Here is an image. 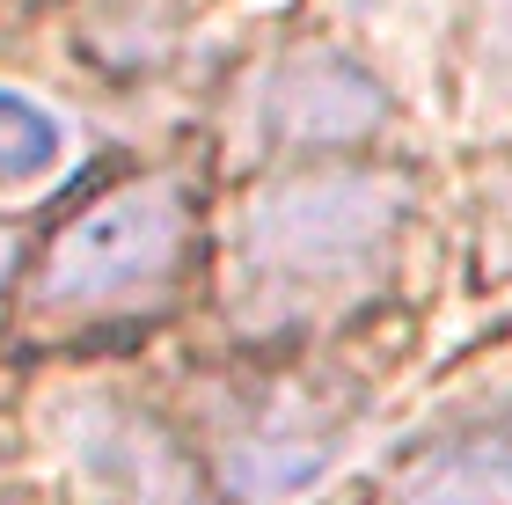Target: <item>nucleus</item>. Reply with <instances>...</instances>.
<instances>
[{
	"instance_id": "obj_1",
	"label": "nucleus",
	"mask_w": 512,
	"mask_h": 505,
	"mask_svg": "<svg viewBox=\"0 0 512 505\" xmlns=\"http://www.w3.org/2000/svg\"><path fill=\"white\" fill-rule=\"evenodd\" d=\"M410 227V176L403 169H293L264 183L242 205L235 227V315L249 337H278L300 323H322L330 308L359 301L388 271L395 242Z\"/></svg>"
},
{
	"instance_id": "obj_2",
	"label": "nucleus",
	"mask_w": 512,
	"mask_h": 505,
	"mask_svg": "<svg viewBox=\"0 0 512 505\" xmlns=\"http://www.w3.org/2000/svg\"><path fill=\"white\" fill-rule=\"evenodd\" d=\"M191 235L198 213L183 176H132L52 235L22 308L44 330H81L132 308H161L191 264Z\"/></svg>"
},
{
	"instance_id": "obj_3",
	"label": "nucleus",
	"mask_w": 512,
	"mask_h": 505,
	"mask_svg": "<svg viewBox=\"0 0 512 505\" xmlns=\"http://www.w3.org/2000/svg\"><path fill=\"white\" fill-rule=\"evenodd\" d=\"M388 125V88L337 44H293L242 88L249 154H337Z\"/></svg>"
},
{
	"instance_id": "obj_4",
	"label": "nucleus",
	"mask_w": 512,
	"mask_h": 505,
	"mask_svg": "<svg viewBox=\"0 0 512 505\" xmlns=\"http://www.w3.org/2000/svg\"><path fill=\"white\" fill-rule=\"evenodd\" d=\"M337 454V410L300 403V396H271L220 425V484L242 505H271L308 491Z\"/></svg>"
},
{
	"instance_id": "obj_5",
	"label": "nucleus",
	"mask_w": 512,
	"mask_h": 505,
	"mask_svg": "<svg viewBox=\"0 0 512 505\" xmlns=\"http://www.w3.org/2000/svg\"><path fill=\"white\" fill-rule=\"evenodd\" d=\"M388 505H512V440H461L395 476Z\"/></svg>"
},
{
	"instance_id": "obj_6",
	"label": "nucleus",
	"mask_w": 512,
	"mask_h": 505,
	"mask_svg": "<svg viewBox=\"0 0 512 505\" xmlns=\"http://www.w3.org/2000/svg\"><path fill=\"white\" fill-rule=\"evenodd\" d=\"M88 462H96L103 484H118V491H125V505H205V491H198L191 462H183V454H176L169 440H161L154 425L118 418L110 432H96Z\"/></svg>"
},
{
	"instance_id": "obj_7",
	"label": "nucleus",
	"mask_w": 512,
	"mask_h": 505,
	"mask_svg": "<svg viewBox=\"0 0 512 505\" xmlns=\"http://www.w3.org/2000/svg\"><path fill=\"white\" fill-rule=\"evenodd\" d=\"M66 162V125L52 103H37L30 88H0V191L52 176Z\"/></svg>"
},
{
	"instance_id": "obj_8",
	"label": "nucleus",
	"mask_w": 512,
	"mask_h": 505,
	"mask_svg": "<svg viewBox=\"0 0 512 505\" xmlns=\"http://www.w3.org/2000/svg\"><path fill=\"white\" fill-rule=\"evenodd\" d=\"M15 271H22V235H15V227H0V293L15 286Z\"/></svg>"
}]
</instances>
